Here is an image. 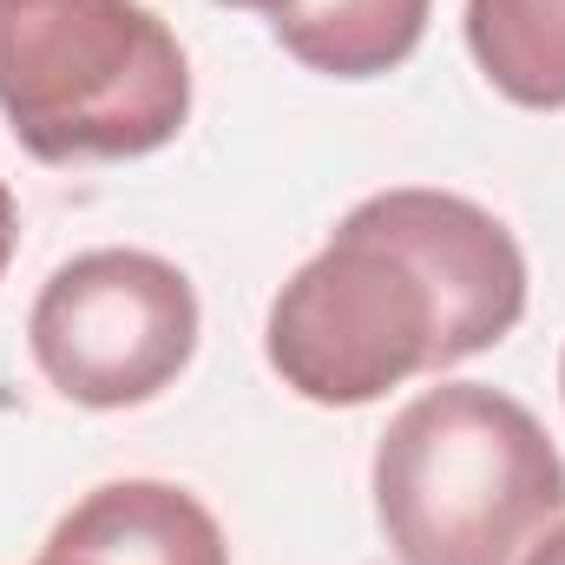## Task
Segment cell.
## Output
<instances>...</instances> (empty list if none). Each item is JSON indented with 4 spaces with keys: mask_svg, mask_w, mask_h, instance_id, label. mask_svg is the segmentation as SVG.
I'll return each instance as SVG.
<instances>
[{
    "mask_svg": "<svg viewBox=\"0 0 565 565\" xmlns=\"http://www.w3.org/2000/svg\"><path fill=\"white\" fill-rule=\"evenodd\" d=\"M526 316L513 231L460 191H375L277 289L264 355L316 408H362L440 375Z\"/></svg>",
    "mask_w": 565,
    "mask_h": 565,
    "instance_id": "6da1fadb",
    "label": "cell"
},
{
    "mask_svg": "<svg viewBox=\"0 0 565 565\" xmlns=\"http://www.w3.org/2000/svg\"><path fill=\"white\" fill-rule=\"evenodd\" d=\"M559 513L553 434L487 382L415 395L375 447V520L402 565H513Z\"/></svg>",
    "mask_w": 565,
    "mask_h": 565,
    "instance_id": "7a4b0ae2",
    "label": "cell"
},
{
    "mask_svg": "<svg viewBox=\"0 0 565 565\" xmlns=\"http://www.w3.org/2000/svg\"><path fill=\"white\" fill-rule=\"evenodd\" d=\"M0 113L40 164L145 158L191 119V60L145 0H0Z\"/></svg>",
    "mask_w": 565,
    "mask_h": 565,
    "instance_id": "3957f363",
    "label": "cell"
},
{
    "mask_svg": "<svg viewBox=\"0 0 565 565\" xmlns=\"http://www.w3.org/2000/svg\"><path fill=\"white\" fill-rule=\"evenodd\" d=\"M26 349L66 402L139 408L198 355V289L151 250H86L33 296Z\"/></svg>",
    "mask_w": 565,
    "mask_h": 565,
    "instance_id": "277c9868",
    "label": "cell"
},
{
    "mask_svg": "<svg viewBox=\"0 0 565 565\" xmlns=\"http://www.w3.org/2000/svg\"><path fill=\"white\" fill-rule=\"evenodd\" d=\"M53 553L93 565H231L217 513L171 480H106L46 533Z\"/></svg>",
    "mask_w": 565,
    "mask_h": 565,
    "instance_id": "5b68a950",
    "label": "cell"
},
{
    "mask_svg": "<svg viewBox=\"0 0 565 565\" xmlns=\"http://www.w3.org/2000/svg\"><path fill=\"white\" fill-rule=\"evenodd\" d=\"M434 0H289L270 33L289 60L329 79H382L427 33Z\"/></svg>",
    "mask_w": 565,
    "mask_h": 565,
    "instance_id": "8992f818",
    "label": "cell"
},
{
    "mask_svg": "<svg viewBox=\"0 0 565 565\" xmlns=\"http://www.w3.org/2000/svg\"><path fill=\"white\" fill-rule=\"evenodd\" d=\"M467 53L526 113H565V0H467Z\"/></svg>",
    "mask_w": 565,
    "mask_h": 565,
    "instance_id": "52a82bcc",
    "label": "cell"
},
{
    "mask_svg": "<svg viewBox=\"0 0 565 565\" xmlns=\"http://www.w3.org/2000/svg\"><path fill=\"white\" fill-rule=\"evenodd\" d=\"M520 565H565V520H553V526L520 553Z\"/></svg>",
    "mask_w": 565,
    "mask_h": 565,
    "instance_id": "ba28073f",
    "label": "cell"
},
{
    "mask_svg": "<svg viewBox=\"0 0 565 565\" xmlns=\"http://www.w3.org/2000/svg\"><path fill=\"white\" fill-rule=\"evenodd\" d=\"M13 244H20V211H13V191H7V178H0V277H7V264H13Z\"/></svg>",
    "mask_w": 565,
    "mask_h": 565,
    "instance_id": "9c48e42d",
    "label": "cell"
},
{
    "mask_svg": "<svg viewBox=\"0 0 565 565\" xmlns=\"http://www.w3.org/2000/svg\"><path fill=\"white\" fill-rule=\"evenodd\" d=\"M224 7H244V13H270V20H277L289 0H224Z\"/></svg>",
    "mask_w": 565,
    "mask_h": 565,
    "instance_id": "30bf717a",
    "label": "cell"
},
{
    "mask_svg": "<svg viewBox=\"0 0 565 565\" xmlns=\"http://www.w3.org/2000/svg\"><path fill=\"white\" fill-rule=\"evenodd\" d=\"M559 388H565V355H559Z\"/></svg>",
    "mask_w": 565,
    "mask_h": 565,
    "instance_id": "8fae6325",
    "label": "cell"
}]
</instances>
